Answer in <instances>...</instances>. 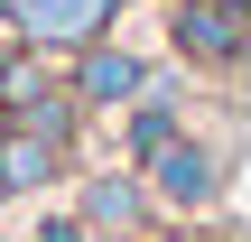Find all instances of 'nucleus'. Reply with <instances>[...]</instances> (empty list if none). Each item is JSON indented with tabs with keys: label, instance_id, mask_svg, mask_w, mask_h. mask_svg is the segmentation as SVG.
Listing matches in <instances>:
<instances>
[{
	"label": "nucleus",
	"instance_id": "1",
	"mask_svg": "<svg viewBox=\"0 0 251 242\" xmlns=\"http://www.w3.org/2000/svg\"><path fill=\"white\" fill-rule=\"evenodd\" d=\"M9 19L28 37H93L112 19V0H9Z\"/></svg>",
	"mask_w": 251,
	"mask_h": 242
},
{
	"label": "nucleus",
	"instance_id": "2",
	"mask_svg": "<svg viewBox=\"0 0 251 242\" xmlns=\"http://www.w3.org/2000/svg\"><path fill=\"white\" fill-rule=\"evenodd\" d=\"M177 37H186L196 56H233V37H242V9H224V0H196V9L177 19Z\"/></svg>",
	"mask_w": 251,
	"mask_h": 242
},
{
	"label": "nucleus",
	"instance_id": "3",
	"mask_svg": "<svg viewBox=\"0 0 251 242\" xmlns=\"http://www.w3.org/2000/svg\"><path fill=\"white\" fill-rule=\"evenodd\" d=\"M84 93H130V65H121V56H93V65H84Z\"/></svg>",
	"mask_w": 251,
	"mask_h": 242
},
{
	"label": "nucleus",
	"instance_id": "4",
	"mask_svg": "<svg viewBox=\"0 0 251 242\" xmlns=\"http://www.w3.org/2000/svg\"><path fill=\"white\" fill-rule=\"evenodd\" d=\"M168 187H177V196H205V159H186V149H168Z\"/></svg>",
	"mask_w": 251,
	"mask_h": 242
}]
</instances>
